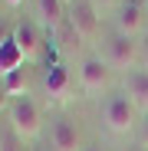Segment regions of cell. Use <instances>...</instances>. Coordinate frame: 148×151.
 I'll return each mask as SVG.
<instances>
[{
    "label": "cell",
    "mask_w": 148,
    "mask_h": 151,
    "mask_svg": "<svg viewBox=\"0 0 148 151\" xmlns=\"http://www.w3.org/2000/svg\"><path fill=\"white\" fill-rule=\"evenodd\" d=\"M53 40H56V49H59L63 56H72V53H76V49L82 46V36H79V33H76V27L69 23V17H66L59 27H56Z\"/></svg>",
    "instance_id": "7c38bea8"
},
{
    "label": "cell",
    "mask_w": 148,
    "mask_h": 151,
    "mask_svg": "<svg viewBox=\"0 0 148 151\" xmlns=\"http://www.w3.org/2000/svg\"><path fill=\"white\" fill-rule=\"evenodd\" d=\"M102 118L109 125V132L112 135H129L135 128V102L125 95V92H112L105 99V109H102Z\"/></svg>",
    "instance_id": "7a4b0ae2"
},
{
    "label": "cell",
    "mask_w": 148,
    "mask_h": 151,
    "mask_svg": "<svg viewBox=\"0 0 148 151\" xmlns=\"http://www.w3.org/2000/svg\"><path fill=\"white\" fill-rule=\"evenodd\" d=\"M33 151H56V148H49V145H40V148H33Z\"/></svg>",
    "instance_id": "ffe728a7"
},
{
    "label": "cell",
    "mask_w": 148,
    "mask_h": 151,
    "mask_svg": "<svg viewBox=\"0 0 148 151\" xmlns=\"http://www.w3.org/2000/svg\"><path fill=\"white\" fill-rule=\"evenodd\" d=\"M63 4H66V7H72V4H76V0H63Z\"/></svg>",
    "instance_id": "603a6c76"
},
{
    "label": "cell",
    "mask_w": 148,
    "mask_h": 151,
    "mask_svg": "<svg viewBox=\"0 0 148 151\" xmlns=\"http://www.w3.org/2000/svg\"><path fill=\"white\" fill-rule=\"evenodd\" d=\"M0 151H23V138L10 128V125L0 128Z\"/></svg>",
    "instance_id": "9a60e30c"
},
{
    "label": "cell",
    "mask_w": 148,
    "mask_h": 151,
    "mask_svg": "<svg viewBox=\"0 0 148 151\" xmlns=\"http://www.w3.org/2000/svg\"><path fill=\"white\" fill-rule=\"evenodd\" d=\"M76 76H72V69L66 63H56V66H49L46 76H43V92L49 102H66V99L72 95V89H76Z\"/></svg>",
    "instance_id": "5b68a950"
},
{
    "label": "cell",
    "mask_w": 148,
    "mask_h": 151,
    "mask_svg": "<svg viewBox=\"0 0 148 151\" xmlns=\"http://www.w3.org/2000/svg\"><path fill=\"white\" fill-rule=\"evenodd\" d=\"M135 63H138V40L115 33V36L105 43V66L122 69V72H132Z\"/></svg>",
    "instance_id": "277c9868"
},
{
    "label": "cell",
    "mask_w": 148,
    "mask_h": 151,
    "mask_svg": "<svg viewBox=\"0 0 148 151\" xmlns=\"http://www.w3.org/2000/svg\"><path fill=\"white\" fill-rule=\"evenodd\" d=\"M7 105V95H4V89H0V109H4Z\"/></svg>",
    "instance_id": "44dd1931"
},
{
    "label": "cell",
    "mask_w": 148,
    "mask_h": 151,
    "mask_svg": "<svg viewBox=\"0 0 148 151\" xmlns=\"http://www.w3.org/2000/svg\"><path fill=\"white\" fill-rule=\"evenodd\" d=\"M82 151H102V148H82Z\"/></svg>",
    "instance_id": "cb8c5ba5"
},
{
    "label": "cell",
    "mask_w": 148,
    "mask_h": 151,
    "mask_svg": "<svg viewBox=\"0 0 148 151\" xmlns=\"http://www.w3.org/2000/svg\"><path fill=\"white\" fill-rule=\"evenodd\" d=\"M7 118H10V128L23 138V141H33L36 135H40V125H43V118H40V109H36V102L33 99H13V102L7 105Z\"/></svg>",
    "instance_id": "6da1fadb"
},
{
    "label": "cell",
    "mask_w": 148,
    "mask_h": 151,
    "mask_svg": "<svg viewBox=\"0 0 148 151\" xmlns=\"http://www.w3.org/2000/svg\"><path fill=\"white\" fill-rule=\"evenodd\" d=\"M92 4H95V10H105V7H112V4H115V0H92Z\"/></svg>",
    "instance_id": "d6986e66"
},
{
    "label": "cell",
    "mask_w": 148,
    "mask_h": 151,
    "mask_svg": "<svg viewBox=\"0 0 148 151\" xmlns=\"http://www.w3.org/2000/svg\"><path fill=\"white\" fill-rule=\"evenodd\" d=\"M138 59L148 66V30L142 33V40H138Z\"/></svg>",
    "instance_id": "e0dca14e"
},
{
    "label": "cell",
    "mask_w": 148,
    "mask_h": 151,
    "mask_svg": "<svg viewBox=\"0 0 148 151\" xmlns=\"http://www.w3.org/2000/svg\"><path fill=\"white\" fill-rule=\"evenodd\" d=\"M0 89H4V95L10 99H23L27 95V89H30V79H27V69H17V72H10V76H4L0 79Z\"/></svg>",
    "instance_id": "4fadbf2b"
},
{
    "label": "cell",
    "mask_w": 148,
    "mask_h": 151,
    "mask_svg": "<svg viewBox=\"0 0 148 151\" xmlns=\"http://www.w3.org/2000/svg\"><path fill=\"white\" fill-rule=\"evenodd\" d=\"M27 63H23V56H20V49H17V43H13V36L0 46V79L4 76H10V72H17V69H23Z\"/></svg>",
    "instance_id": "5bb4252c"
},
{
    "label": "cell",
    "mask_w": 148,
    "mask_h": 151,
    "mask_svg": "<svg viewBox=\"0 0 148 151\" xmlns=\"http://www.w3.org/2000/svg\"><path fill=\"white\" fill-rule=\"evenodd\" d=\"M53 148L56 151H82V138H79V128L72 118L59 115L53 122Z\"/></svg>",
    "instance_id": "9c48e42d"
},
{
    "label": "cell",
    "mask_w": 148,
    "mask_h": 151,
    "mask_svg": "<svg viewBox=\"0 0 148 151\" xmlns=\"http://www.w3.org/2000/svg\"><path fill=\"white\" fill-rule=\"evenodd\" d=\"M76 79H79V89H82L86 95H99V92H105V89H109V66H105V59H99V56L82 59Z\"/></svg>",
    "instance_id": "52a82bcc"
},
{
    "label": "cell",
    "mask_w": 148,
    "mask_h": 151,
    "mask_svg": "<svg viewBox=\"0 0 148 151\" xmlns=\"http://www.w3.org/2000/svg\"><path fill=\"white\" fill-rule=\"evenodd\" d=\"M66 17L76 27V33L82 36V43H92L99 36V10L92 0H76L72 7H66Z\"/></svg>",
    "instance_id": "8992f818"
},
{
    "label": "cell",
    "mask_w": 148,
    "mask_h": 151,
    "mask_svg": "<svg viewBox=\"0 0 148 151\" xmlns=\"http://www.w3.org/2000/svg\"><path fill=\"white\" fill-rule=\"evenodd\" d=\"M115 27L122 36H138L148 30V20H145V7H142V0H129V4H122L118 7V17H115Z\"/></svg>",
    "instance_id": "ba28073f"
},
{
    "label": "cell",
    "mask_w": 148,
    "mask_h": 151,
    "mask_svg": "<svg viewBox=\"0 0 148 151\" xmlns=\"http://www.w3.org/2000/svg\"><path fill=\"white\" fill-rule=\"evenodd\" d=\"M66 20V4L63 0H36V27L46 33H56V27Z\"/></svg>",
    "instance_id": "30bf717a"
},
{
    "label": "cell",
    "mask_w": 148,
    "mask_h": 151,
    "mask_svg": "<svg viewBox=\"0 0 148 151\" xmlns=\"http://www.w3.org/2000/svg\"><path fill=\"white\" fill-rule=\"evenodd\" d=\"M10 36H13V33H10V27H7V23H4V20H0V46H4V43H7Z\"/></svg>",
    "instance_id": "ac0fdd59"
},
{
    "label": "cell",
    "mask_w": 148,
    "mask_h": 151,
    "mask_svg": "<svg viewBox=\"0 0 148 151\" xmlns=\"http://www.w3.org/2000/svg\"><path fill=\"white\" fill-rule=\"evenodd\" d=\"M138 148H145V151H148V115L138 122Z\"/></svg>",
    "instance_id": "2e32d148"
},
{
    "label": "cell",
    "mask_w": 148,
    "mask_h": 151,
    "mask_svg": "<svg viewBox=\"0 0 148 151\" xmlns=\"http://www.w3.org/2000/svg\"><path fill=\"white\" fill-rule=\"evenodd\" d=\"M125 95L135 102V109H142L148 115V69L125 72Z\"/></svg>",
    "instance_id": "8fae6325"
},
{
    "label": "cell",
    "mask_w": 148,
    "mask_h": 151,
    "mask_svg": "<svg viewBox=\"0 0 148 151\" xmlns=\"http://www.w3.org/2000/svg\"><path fill=\"white\" fill-rule=\"evenodd\" d=\"M13 43H17V49H20V56H23V63H27V66L43 63V46H46V43H43V30L36 27V23H30V20L17 23Z\"/></svg>",
    "instance_id": "3957f363"
},
{
    "label": "cell",
    "mask_w": 148,
    "mask_h": 151,
    "mask_svg": "<svg viewBox=\"0 0 148 151\" xmlns=\"http://www.w3.org/2000/svg\"><path fill=\"white\" fill-rule=\"evenodd\" d=\"M23 4V0H7V7H20Z\"/></svg>",
    "instance_id": "7402d4cb"
},
{
    "label": "cell",
    "mask_w": 148,
    "mask_h": 151,
    "mask_svg": "<svg viewBox=\"0 0 148 151\" xmlns=\"http://www.w3.org/2000/svg\"><path fill=\"white\" fill-rule=\"evenodd\" d=\"M23 151H33V148H27V145H23Z\"/></svg>",
    "instance_id": "d4e9b609"
}]
</instances>
